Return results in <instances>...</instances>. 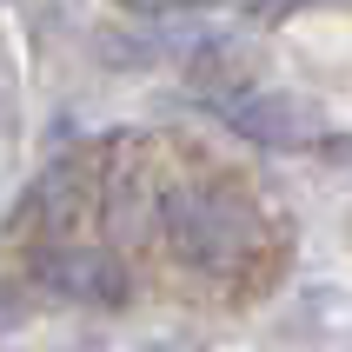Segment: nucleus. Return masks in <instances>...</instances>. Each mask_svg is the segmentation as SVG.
Masks as SVG:
<instances>
[{
	"label": "nucleus",
	"instance_id": "f257e3e1",
	"mask_svg": "<svg viewBox=\"0 0 352 352\" xmlns=\"http://www.w3.org/2000/svg\"><path fill=\"white\" fill-rule=\"evenodd\" d=\"M160 239L186 273L233 279L266 253V213L219 179H193L160 199Z\"/></svg>",
	"mask_w": 352,
	"mask_h": 352
},
{
	"label": "nucleus",
	"instance_id": "7ed1b4c3",
	"mask_svg": "<svg viewBox=\"0 0 352 352\" xmlns=\"http://www.w3.org/2000/svg\"><path fill=\"white\" fill-rule=\"evenodd\" d=\"M20 313H27V306H20V293L7 286V279H0V333H7V326H14Z\"/></svg>",
	"mask_w": 352,
	"mask_h": 352
},
{
	"label": "nucleus",
	"instance_id": "f03ea898",
	"mask_svg": "<svg viewBox=\"0 0 352 352\" xmlns=\"http://www.w3.org/2000/svg\"><path fill=\"white\" fill-rule=\"evenodd\" d=\"M54 293L67 299H87V306H113V299H126V266H120L113 253H94V246H60V253H40L34 266Z\"/></svg>",
	"mask_w": 352,
	"mask_h": 352
}]
</instances>
